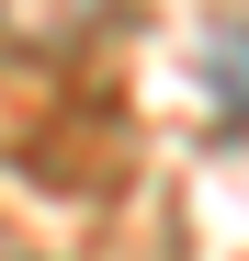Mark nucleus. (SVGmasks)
<instances>
[{
  "instance_id": "obj_1",
  "label": "nucleus",
  "mask_w": 249,
  "mask_h": 261,
  "mask_svg": "<svg viewBox=\"0 0 249 261\" xmlns=\"http://www.w3.org/2000/svg\"><path fill=\"white\" fill-rule=\"evenodd\" d=\"M124 0H0V57H34V68H68L113 34Z\"/></svg>"
}]
</instances>
